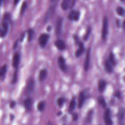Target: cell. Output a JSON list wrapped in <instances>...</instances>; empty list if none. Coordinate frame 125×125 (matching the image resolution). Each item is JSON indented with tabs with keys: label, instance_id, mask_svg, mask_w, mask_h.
Masks as SVG:
<instances>
[{
	"label": "cell",
	"instance_id": "cell-39",
	"mask_svg": "<svg viewBox=\"0 0 125 125\" xmlns=\"http://www.w3.org/2000/svg\"><path fill=\"white\" fill-rule=\"evenodd\" d=\"M24 37H25V32H23V33L21 34V37H20V39H19L20 42H22L23 41V40H24Z\"/></svg>",
	"mask_w": 125,
	"mask_h": 125
},
{
	"label": "cell",
	"instance_id": "cell-10",
	"mask_svg": "<svg viewBox=\"0 0 125 125\" xmlns=\"http://www.w3.org/2000/svg\"><path fill=\"white\" fill-rule=\"evenodd\" d=\"M9 23L4 21H2L1 27L0 28V35L1 38H4L6 35L9 28Z\"/></svg>",
	"mask_w": 125,
	"mask_h": 125
},
{
	"label": "cell",
	"instance_id": "cell-24",
	"mask_svg": "<svg viewBox=\"0 0 125 125\" xmlns=\"http://www.w3.org/2000/svg\"><path fill=\"white\" fill-rule=\"evenodd\" d=\"M27 32L28 34V41L29 42L32 41L34 37V30L32 28H29L27 30Z\"/></svg>",
	"mask_w": 125,
	"mask_h": 125
},
{
	"label": "cell",
	"instance_id": "cell-36",
	"mask_svg": "<svg viewBox=\"0 0 125 125\" xmlns=\"http://www.w3.org/2000/svg\"><path fill=\"white\" fill-rule=\"evenodd\" d=\"M114 96L118 98V99H120L121 97V92L119 91H116L115 93H114Z\"/></svg>",
	"mask_w": 125,
	"mask_h": 125
},
{
	"label": "cell",
	"instance_id": "cell-26",
	"mask_svg": "<svg viewBox=\"0 0 125 125\" xmlns=\"http://www.w3.org/2000/svg\"><path fill=\"white\" fill-rule=\"evenodd\" d=\"M93 110H89L86 115V122L87 124H90L92 121V115H93Z\"/></svg>",
	"mask_w": 125,
	"mask_h": 125
},
{
	"label": "cell",
	"instance_id": "cell-1",
	"mask_svg": "<svg viewBox=\"0 0 125 125\" xmlns=\"http://www.w3.org/2000/svg\"><path fill=\"white\" fill-rule=\"evenodd\" d=\"M108 19L107 17L104 16L103 21L102 31V38L103 41H105L107 39L108 34Z\"/></svg>",
	"mask_w": 125,
	"mask_h": 125
},
{
	"label": "cell",
	"instance_id": "cell-7",
	"mask_svg": "<svg viewBox=\"0 0 125 125\" xmlns=\"http://www.w3.org/2000/svg\"><path fill=\"white\" fill-rule=\"evenodd\" d=\"M62 22L63 19L62 17H59L57 19L56 24V34L58 37L60 36L62 34Z\"/></svg>",
	"mask_w": 125,
	"mask_h": 125
},
{
	"label": "cell",
	"instance_id": "cell-34",
	"mask_svg": "<svg viewBox=\"0 0 125 125\" xmlns=\"http://www.w3.org/2000/svg\"><path fill=\"white\" fill-rule=\"evenodd\" d=\"M72 120L74 122L77 121L78 119V115L76 112H73L72 114Z\"/></svg>",
	"mask_w": 125,
	"mask_h": 125
},
{
	"label": "cell",
	"instance_id": "cell-19",
	"mask_svg": "<svg viewBox=\"0 0 125 125\" xmlns=\"http://www.w3.org/2000/svg\"><path fill=\"white\" fill-rule=\"evenodd\" d=\"M76 100H75V97H73L72 99H71L69 104L68 106V112L69 113H72L74 110L75 106H76Z\"/></svg>",
	"mask_w": 125,
	"mask_h": 125
},
{
	"label": "cell",
	"instance_id": "cell-13",
	"mask_svg": "<svg viewBox=\"0 0 125 125\" xmlns=\"http://www.w3.org/2000/svg\"><path fill=\"white\" fill-rule=\"evenodd\" d=\"M54 45L56 47V48L60 50H63L66 48V45L65 42L61 40V39H58L54 42Z\"/></svg>",
	"mask_w": 125,
	"mask_h": 125
},
{
	"label": "cell",
	"instance_id": "cell-8",
	"mask_svg": "<svg viewBox=\"0 0 125 125\" xmlns=\"http://www.w3.org/2000/svg\"><path fill=\"white\" fill-rule=\"evenodd\" d=\"M80 17V12L77 10L71 11L68 15V18L70 21H78Z\"/></svg>",
	"mask_w": 125,
	"mask_h": 125
},
{
	"label": "cell",
	"instance_id": "cell-25",
	"mask_svg": "<svg viewBox=\"0 0 125 125\" xmlns=\"http://www.w3.org/2000/svg\"><path fill=\"white\" fill-rule=\"evenodd\" d=\"M98 102L103 108H105L106 107V103L104 98L103 96H100L98 98Z\"/></svg>",
	"mask_w": 125,
	"mask_h": 125
},
{
	"label": "cell",
	"instance_id": "cell-38",
	"mask_svg": "<svg viewBox=\"0 0 125 125\" xmlns=\"http://www.w3.org/2000/svg\"><path fill=\"white\" fill-rule=\"evenodd\" d=\"M19 44V40H17L14 43L13 46V49H16L18 46Z\"/></svg>",
	"mask_w": 125,
	"mask_h": 125
},
{
	"label": "cell",
	"instance_id": "cell-30",
	"mask_svg": "<svg viewBox=\"0 0 125 125\" xmlns=\"http://www.w3.org/2000/svg\"><path fill=\"white\" fill-rule=\"evenodd\" d=\"M91 28L90 26H88L87 28V29H86V33L83 37V40L84 41H86L89 38V37L90 35V33H91Z\"/></svg>",
	"mask_w": 125,
	"mask_h": 125
},
{
	"label": "cell",
	"instance_id": "cell-29",
	"mask_svg": "<svg viewBox=\"0 0 125 125\" xmlns=\"http://www.w3.org/2000/svg\"><path fill=\"white\" fill-rule=\"evenodd\" d=\"M10 20H11V15L10 13L7 12L3 15L2 21H4V22H7L9 23Z\"/></svg>",
	"mask_w": 125,
	"mask_h": 125
},
{
	"label": "cell",
	"instance_id": "cell-42",
	"mask_svg": "<svg viewBox=\"0 0 125 125\" xmlns=\"http://www.w3.org/2000/svg\"><path fill=\"white\" fill-rule=\"evenodd\" d=\"M116 23H117V25L118 26V27H120V25H121V23H120V21L119 20H117L116 21Z\"/></svg>",
	"mask_w": 125,
	"mask_h": 125
},
{
	"label": "cell",
	"instance_id": "cell-41",
	"mask_svg": "<svg viewBox=\"0 0 125 125\" xmlns=\"http://www.w3.org/2000/svg\"><path fill=\"white\" fill-rule=\"evenodd\" d=\"M51 28H51V26H50V25H48V26L47 27V28H46V30H47L48 32H49V31H51Z\"/></svg>",
	"mask_w": 125,
	"mask_h": 125
},
{
	"label": "cell",
	"instance_id": "cell-28",
	"mask_svg": "<svg viewBox=\"0 0 125 125\" xmlns=\"http://www.w3.org/2000/svg\"><path fill=\"white\" fill-rule=\"evenodd\" d=\"M116 13L120 16H123L125 14V9L123 7L118 6L116 9Z\"/></svg>",
	"mask_w": 125,
	"mask_h": 125
},
{
	"label": "cell",
	"instance_id": "cell-11",
	"mask_svg": "<svg viewBox=\"0 0 125 125\" xmlns=\"http://www.w3.org/2000/svg\"><path fill=\"white\" fill-rule=\"evenodd\" d=\"M58 65L62 72H66L67 66L65 64V60L62 56H60L58 58Z\"/></svg>",
	"mask_w": 125,
	"mask_h": 125
},
{
	"label": "cell",
	"instance_id": "cell-9",
	"mask_svg": "<svg viewBox=\"0 0 125 125\" xmlns=\"http://www.w3.org/2000/svg\"><path fill=\"white\" fill-rule=\"evenodd\" d=\"M90 62V48L89 47L86 52V54L85 57L84 61V69L85 71H87L89 67V64Z\"/></svg>",
	"mask_w": 125,
	"mask_h": 125
},
{
	"label": "cell",
	"instance_id": "cell-18",
	"mask_svg": "<svg viewBox=\"0 0 125 125\" xmlns=\"http://www.w3.org/2000/svg\"><path fill=\"white\" fill-rule=\"evenodd\" d=\"M106 85V83L104 79H100L98 82V90L100 92H103Z\"/></svg>",
	"mask_w": 125,
	"mask_h": 125
},
{
	"label": "cell",
	"instance_id": "cell-5",
	"mask_svg": "<svg viewBox=\"0 0 125 125\" xmlns=\"http://www.w3.org/2000/svg\"><path fill=\"white\" fill-rule=\"evenodd\" d=\"M104 123L107 125H112L113 122L111 117V111L109 108H106L104 114Z\"/></svg>",
	"mask_w": 125,
	"mask_h": 125
},
{
	"label": "cell",
	"instance_id": "cell-31",
	"mask_svg": "<svg viewBox=\"0 0 125 125\" xmlns=\"http://www.w3.org/2000/svg\"><path fill=\"white\" fill-rule=\"evenodd\" d=\"M65 101V99L63 97H60L57 100V104L58 106L62 107Z\"/></svg>",
	"mask_w": 125,
	"mask_h": 125
},
{
	"label": "cell",
	"instance_id": "cell-22",
	"mask_svg": "<svg viewBox=\"0 0 125 125\" xmlns=\"http://www.w3.org/2000/svg\"><path fill=\"white\" fill-rule=\"evenodd\" d=\"M125 117V110L123 107H121L118 113V118L120 122H123Z\"/></svg>",
	"mask_w": 125,
	"mask_h": 125
},
{
	"label": "cell",
	"instance_id": "cell-2",
	"mask_svg": "<svg viewBox=\"0 0 125 125\" xmlns=\"http://www.w3.org/2000/svg\"><path fill=\"white\" fill-rule=\"evenodd\" d=\"M49 39V35L47 33H42L41 34L38 39L39 43L41 48H43L46 45Z\"/></svg>",
	"mask_w": 125,
	"mask_h": 125
},
{
	"label": "cell",
	"instance_id": "cell-21",
	"mask_svg": "<svg viewBox=\"0 0 125 125\" xmlns=\"http://www.w3.org/2000/svg\"><path fill=\"white\" fill-rule=\"evenodd\" d=\"M47 71L46 69H42L39 73V80L40 81H44L47 76Z\"/></svg>",
	"mask_w": 125,
	"mask_h": 125
},
{
	"label": "cell",
	"instance_id": "cell-33",
	"mask_svg": "<svg viewBox=\"0 0 125 125\" xmlns=\"http://www.w3.org/2000/svg\"><path fill=\"white\" fill-rule=\"evenodd\" d=\"M17 79H18V69L17 68V69H15V70L14 71L12 83L13 84L15 83L17 81Z\"/></svg>",
	"mask_w": 125,
	"mask_h": 125
},
{
	"label": "cell",
	"instance_id": "cell-35",
	"mask_svg": "<svg viewBox=\"0 0 125 125\" xmlns=\"http://www.w3.org/2000/svg\"><path fill=\"white\" fill-rule=\"evenodd\" d=\"M16 103L15 101H11L10 103V104H9V106L12 109V108H14L15 107V106H16Z\"/></svg>",
	"mask_w": 125,
	"mask_h": 125
},
{
	"label": "cell",
	"instance_id": "cell-37",
	"mask_svg": "<svg viewBox=\"0 0 125 125\" xmlns=\"http://www.w3.org/2000/svg\"><path fill=\"white\" fill-rule=\"evenodd\" d=\"M73 38H74V40H75L76 43H77V44L78 45L79 44V43L80 42V41H79L78 37L77 35H73Z\"/></svg>",
	"mask_w": 125,
	"mask_h": 125
},
{
	"label": "cell",
	"instance_id": "cell-27",
	"mask_svg": "<svg viewBox=\"0 0 125 125\" xmlns=\"http://www.w3.org/2000/svg\"><path fill=\"white\" fill-rule=\"evenodd\" d=\"M45 107V102L43 101L39 102L37 104V109L39 111H42Z\"/></svg>",
	"mask_w": 125,
	"mask_h": 125
},
{
	"label": "cell",
	"instance_id": "cell-16",
	"mask_svg": "<svg viewBox=\"0 0 125 125\" xmlns=\"http://www.w3.org/2000/svg\"><path fill=\"white\" fill-rule=\"evenodd\" d=\"M23 105L25 107V109L29 111L32 108V100L30 98H27L24 100Z\"/></svg>",
	"mask_w": 125,
	"mask_h": 125
},
{
	"label": "cell",
	"instance_id": "cell-23",
	"mask_svg": "<svg viewBox=\"0 0 125 125\" xmlns=\"http://www.w3.org/2000/svg\"><path fill=\"white\" fill-rule=\"evenodd\" d=\"M109 62L112 64V65H115L116 64V60L114 54L112 52H110L108 56V59L107 60Z\"/></svg>",
	"mask_w": 125,
	"mask_h": 125
},
{
	"label": "cell",
	"instance_id": "cell-40",
	"mask_svg": "<svg viewBox=\"0 0 125 125\" xmlns=\"http://www.w3.org/2000/svg\"><path fill=\"white\" fill-rule=\"evenodd\" d=\"M14 115H13V114H11L10 115V120L11 121H12L13 120H14Z\"/></svg>",
	"mask_w": 125,
	"mask_h": 125
},
{
	"label": "cell",
	"instance_id": "cell-4",
	"mask_svg": "<svg viewBox=\"0 0 125 125\" xmlns=\"http://www.w3.org/2000/svg\"><path fill=\"white\" fill-rule=\"evenodd\" d=\"M34 81L32 79H30L27 81L26 85V93L27 95H30L32 93L34 89Z\"/></svg>",
	"mask_w": 125,
	"mask_h": 125
},
{
	"label": "cell",
	"instance_id": "cell-45",
	"mask_svg": "<svg viewBox=\"0 0 125 125\" xmlns=\"http://www.w3.org/2000/svg\"><path fill=\"white\" fill-rule=\"evenodd\" d=\"M124 24H125V21H123V29H124V28H125Z\"/></svg>",
	"mask_w": 125,
	"mask_h": 125
},
{
	"label": "cell",
	"instance_id": "cell-15",
	"mask_svg": "<svg viewBox=\"0 0 125 125\" xmlns=\"http://www.w3.org/2000/svg\"><path fill=\"white\" fill-rule=\"evenodd\" d=\"M78 45H79V48L76 50L75 52V56L77 58L80 57L83 53V52L85 51L84 45L83 42H80Z\"/></svg>",
	"mask_w": 125,
	"mask_h": 125
},
{
	"label": "cell",
	"instance_id": "cell-43",
	"mask_svg": "<svg viewBox=\"0 0 125 125\" xmlns=\"http://www.w3.org/2000/svg\"><path fill=\"white\" fill-rule=\"evenodd\" d=\"M20 1L19 0H14V4H17Z\"/></svg>",
	"mask_w": 125,
	"mask_h": 125
},
{
	"label": "cell",
	"instance_id": "cell-14",
	"mask_svg": "<svg viewBox=\"0 0 125 125\" xmlns=\"http://www.w3.org/2000/svg\"><path fill=\"white\" fill-rule=\"evenodd\" d=\"M20 61V55L18 52H16L13 57L12 60V65L15 69L18 68L19 64Z\"/></svg>",
	"mask_w": 125,
	"mask_h": 125
},
{
	"label": "cell",
	"instance_id": "cell-20",
	"mask_svg": "<svg viewBox=\"0 0 125 125\" xmlns=\"http://www.w3.org/2000/svg\"><path fill=\"white\" fill-rule=\"evenodd\" d=\"M104 66V70L107 73H111L112 72L113 69H112V64L109 62V61L107 60H106L105 61Z\"/></svg>",
	"mask_w": 125,
	"mask_h": 125
},
{
	"label": "cell",
	"instance_id": "cell-32",
	"mask_svg": "<svg viewBox=\"0 0 125 125\" xmlns=\"http://www.w3.org/2000/svg\"><path fill=\"white\" fill-rule=\"evenodd\" d=\"M27 6V3L26 1H24L21 4V10H20V14L21 15H22L25 12Z\"/></svg>",
	"mask_w": 125,
	"mask_h": 125
},
{
	"label": "cell",
	"instance_id": "cell-6",
	"mask_svg": "<svg viewBox=\"0 0 125 125\" xmlns=\"http://www.w3.org/2000/svg\"><path fill=\"white\" fill-rule=\"evenodd\" d=\"M55 8H56V6L54 5H52L49 7L45 15L44 20V21L45 23L47 22L50 20V18L54 13V12L55 11Z\"/></svg>",
	"mask_w": 125,
	"mask_h": 125
},
{
	"label": "cell",
	"instance_id": "cell-44",
	"mask_svg": "<svg viewBox=\"0 0 125 125\" xmlns=\"http://www.w3.org/2000/svg\"><path fill=\"white\" fill-rule=\"evenodd\" d=\"M62 112L61 111H59L57 113V116H60L61 115H62Z\"/></svg>",
	"mask_w": 125,
	"mask_h": 125
},
{
	"label": "cell",
	"instance_id": "cell-3",
	"mask_svg": "<svg viewBox=\"0 0 125 125\" xmlns=\"http://www.w3.org/2000/svg\"><path fill=\"white\" fill-rule=\"evenodd\" d=\"M75 0H63L61 3V6L62 10L66 11L68 9H71L75 5Z\"/></svg>",
	"mask_w": 125,
	"mask_h": 125
},
{
	"label": "cell",
	"instance_id": "cell-12",
	"mask_svg": "<svg viewBox=\"0 0 125 125\" xmlns=\"http://www.w3.org/2000/svg\"><path fill=\"white\" fill-rule=\"evenodd\" d=\"M85 100V94L83 91H81L79 95L78 100V107L79 108H81L84 103Z\"/></svg>",
	"mask_w": 125,
	"mask_h": 125
},
{
	"label": "cell",
	"instance_id": "cell-17",
	"mask_svg": "<svg viewBox=\"0 0 125 125\" xmlns=\"http://www.w3.org/2000/svg\"><path fill=\"white\" fill-rule=\"evenodd\" d=\"M6 72H7V65L6 64H4L2 66H1L0 69V78L1 81L4 80Z\"/></svg>",
	"mask_w": 125,
	"mask_h": 125
}]
</instances>
